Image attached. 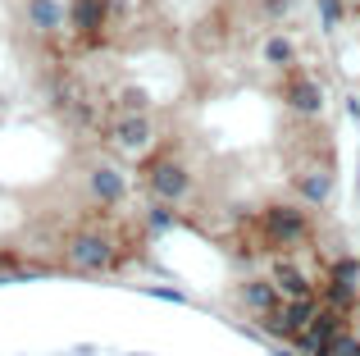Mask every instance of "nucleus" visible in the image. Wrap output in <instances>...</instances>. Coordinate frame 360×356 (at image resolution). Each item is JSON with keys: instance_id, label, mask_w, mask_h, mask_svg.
<instances>
[{"instance_id": "obj_1", "label": "nucleus", "mask_w": 360, "mask_h": 356, "mask_svg": "<svg viewBox=\"0 0 360 356\" xmlns=\"http://www.w3.org/2000/svg\"><path fill=\"white\" fill-rule=\"evenodd\" d=\"M69 18H73V27H78V37H96L101 27H105V0H73Z\"/></svg>"}, {"instance_id": "obj_2", "label": "nucleus", "mask_w": 360, "mask_h": 356, "mask_svg": "<svg viewBox=\"0 0 360 356\" xmlns=\"http://www.w3.org/2000/svg\"><path fill=\"white\" fill-rule=\"evenodd\" d=\"M27 18H32V27H41V32H55L64 9L55 5V0H32V5H27Z\"/></svg>"}, {"instance_id": "obj_3", "label": "nucleus", "mask_w": 360, "mask_h": 356, "mask_svg": "<svg viewBox=\"0 0 360 356\" xmlns=\"http://www.w3.org/2000/svg\"><path fill=\"white\" fill-rule=\"evenodd\" d=\"M352 5H356V9H360V0H352Z\"/></svg>"}]
</instances>
